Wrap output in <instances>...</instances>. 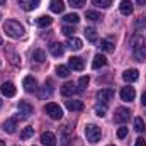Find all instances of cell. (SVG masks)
<instances>
[{"instance_id": "32", "label": "cell", "mask_w": 146, "mask_h": 146, "mask_svg": "<svg viewBox=\"0 0 146 146\" xmlns=\"http://www.w3.org/2000/svg\"><path fill=\"white\" fill-rule=\"evenodd\" d=\"M9 58H10V63L14 66H21V56H17L15 53H9Z\"/></svg>"}, {"instance_id": "7", "label": "cell", "mask_w": 146, "mask_h": 146, "mask_svg": "<svg viewBox=\"0 0 146 146\" xmlns=\"http://www.w3.org/2000/svg\"><path fill=\"white\" fill-rule=\"evenodd\" d=\"M112 97H114V88H110V87H107V88H100L99 94H97V100H99L100 104H107Z\"/></svg>"}, {"instance_id": "35", "label": "cell", "mask_w": 146, "mask_h": 146, "mask_svg": "<svg viewBox=\"0 0 146 146\" xmlns=\"http://www.w3.org/2000/svg\"><path fill=\"white\" fill-rule=\"evenodd\" d=\"M106 112H107L106 104H102V106H100V104H97V106H95V114H97L99 117H104V115H106Z\"/></svg>"}, {"instance_id": "11", "label": "cell", "mask_w": 146, "mask_h": 146, "mask_svg": "<svg viewBox=\"0 0 146 146\" xmlns=\"http://www.w3.org/2000/svg\"><path fill=\"white\" fill-rule=\"evenodd\" d=\"M49 53L54 56V58H61L65 54V46L60 44V42H51L49 44Z\"/></svg>"}, {"instance_id": "17", "label": "cell", "mask_w": 146, "mask_h": 146, "mask_svg": "<svg viewBox=\"0 0 146 146\" xmlns=\"http://www.w3.org/2000/svg\"><path fill=\"white\" fill-rule=\"evenodd\" d=\"M107 65V58L104 56V54H95V58H94V61H92V68L94 70H99V68H102V66H106Z\"/></svg>"}, {"instance_id": "46", "label": "cell", "mask_w": 146, "mask_h": 146, "mask_svg": "<svg viewBox=\"0 0 146 146\" xmlns=\"http://www.w3.org/2000/svg\"><path fill=\"white\" fill-rule=\"evenodd\" d=\"M0 46H2V37H0Z\"/></svg>"}, {"instance_id": "8", "label": "cell", "mask_w": 146, "mask_h": 146, "mask_svg": "<svg viewBox=\"0 0 146 146\" xmlns=\"http://www.w3.org/2000/svg\"><path fill=\"white\" fill-rule=\"evenodd\" d=\"M41 143L42 146H56V136L51 131H44L41 134Z\"/></svg>"}, {"instance_id": "40", "label": "cell", "mask_w": 146, "mask_h": 146, "mask_svg": "<svg viewBox=\"0 0 146 146\" xmlns=\"http://www.w3.org/2000/svg\"><path fill=\"white\" fill-rule=\"evenodd\" d=\"M136 27H138V29H139V27H141V29L146 27V19H143V21H136Z\"/></svg>"}, {"instance_id": "29", "label": "cell", "mask_w": 146, "mask_h": 146, "mask_svg": "<svg viewBox=\"0 0 146 146\" xmlns=\"http://www.w3.org/2000/svg\"><path fill=\"white\" fill-rule=\"evenodd\" d=\"M51 94H53V88H51L49 85H44V87L39 90V97H41V99H44V97H51Z\"/></svg>"}, {"instance_id": "6", "label": "cell", "mask_w": 146, "mask_h": 146, "mask_svg": "<svg viewBox=\"0 0 146 146\" xmlns=\"http://www.w3.org/2000/svg\"><path fill=\"white\" fill-rule=\"evenodd\" d=\"M17 110H19V114H21V119H29V117L33 115V106L27 104L26 100H21V102H19Z\"/></svg>"}, {"instance_id": "10", "label": "cell", "mask_w": 146, "mask_h": 146, "mask_svg": "<svg viewBox=\"0 0 146 146\" xmlns=\"http://www.w3.org/2000/svg\"><path fill=\"white\" fill-rule=\"evenodd\" d=\"M22 87L26 92H34V90H37V80L34 76H26L22 80Z\"/></svg>"}, {"instance_id": "45", "label": "cell", "mask_w": 146, "mask_h": 146, "mask_svg": "<svg viewBox=\"0 0 146 146\" xmlns=\"http://www.w3.org/2000/svg\"><path fill=\"white\" fill-rule=\"evenodd\" d=\"M0 146H5V143H3V141H2V139H0Z\"/></svg>"}, {"instance_id": "38", "label": "cell", "mask_w": 146, "mask_h": 146, "mask_svg": "<svg viewBox=\"0 0 146 146\" xmlns=\"http://www.w3.org/2000/svg\"><path fill=\"white\" fill-rule=\"evenodd\" d=\"M126 136H127V127H119L117 129V138L119 139H124Z\"/></svg>"}, {"instance_id": "30", "label": "cell", "mask_w": 146, "mask_h": 146, "mask_svg": "<svg viewBox=\"0 0 146 146\" xmlns=\"http://www.w3.org/2000/svg\"><path fill=\"white\" fill-rule=\"evenodd\" d=\"M33 134H34V127H33V126H27V127H24V131L21 133V138H22V139H29Z\"/></svg>"}, {"instance_id": "33", "label": "cell", "mask_w": 146, "mask_h": 146, "mask_svg": "<svg viewBox=\"0 0 146 146\" xmlns=\"http://www.w3.org/2000/svg\"><path fill=\"white\" fill-rule=\"evenodd\" d=\"M88 83H90V78H88V76H82V78L78 80V85H80V87H78V90H85Z\"/></svg>"}, {"instance_id": "41", "label": "cell", "mask_w": 146, "mask_h": 146, "mask_svg": "<svg viewBox=\"0 0 146 146\" xmlns=\"http://www.w3.org/2000/svg\"><path fill=\"white\" fill-rule=\"evenodd\" d=\"M134 146H146V141L143 139V138H138L136 143H134Z\"/></svg>"}, {"instance_id": "19", "label": "cell", "mask_w": 146, "mask_h": 146, "mask_svg": "<svg viewBox=\"0 0 146 146\" xmlns=\"http://www.w3.org/2000/svg\"><path fill=\"white\" fill-rule=\"evenodd\" d=\"M122 78H124L126 82H136V80L139 78V72H138L136 68H131V70H126V72L122 73Z\"/></svg>"}, {"instance_id": "16", "label": "cell", "mask_w": 146, "mask_h": 146, "mask_svg": "<svg viewBox=\"0 0 146 146\" xmlns=\"http://www.w3.org/2000/svg\"><path fill=\"white\" fill-rule=\"evenodd\" d=\"M119 10H121V14H122V15H131V14H133V10H134V5H133L129 0H122V2H121V5H119Z\"/></svg>"}, {"instance_id": "23", "label": "cell", "mask_w": 146, "mask_h": 146, "mask_svg": "<svg viewBox=\"0 0 146 146\" xmlns=\"http://www.w3.org/2000/svg\"><path fill=\"white\" fill-rule=\"evenodd\" d=\"M99 48H100L102 51H106V53H112V51H114V42H110L109 39H100Z\"/></svg>"}, {"instance_id": "24", "label": "cell", "mask_w": 146, "mask_h": 146, "mask_svg": "<svg viewBox=\"0 0 146 146\" xmlns=\"http://www.w3.org/2000/svg\"><path fill=\"white\" fill-rule=\"evenodd\" d=\"M31 56H33V60L37 61V63H44V61H46V53H44L42 49H34V51L31 53Z\"/></svg>"}, {"instance_id": "44", "label": "cell", "mask_w": 146, "mask_h": 146, "mask_svg": "<svg viewBox=\"0 0 146 146\" xmlns=\"http://www.w3.org/2000/svg\"><path fill=\"white\" fill-rule=\"evenodd\" d=\"M5 2H7V0H0V5H3V3H5Z\"/></svg>"}, {"instance_id": "12", "label": "cell", "mask_w": 146, "mask_h": 146, "mask_svg": "<svg viewBox=\"0 0 146 146\" xmlns=\"http://www.w3.org/2000/svg\"><path fill=\"white\" fill-rule=\"evenodd\" d=\"M134 97H136V92H134L133 87H122V90H121V99H122L124 102H131V100H134Z\"/></svg>"}, {"instance_id": "28", "label": "cell", "mask_w": 146, "mask_h": 146, "mask_svg": "<svg viewBox=\"0 0 146 146\" xmlns=\"http://www.w3.org/2000/svg\"><path fill=\"white\" fill-rule=\"evenodd\" d=\"M56 75L61 76V78H66L70 75V68L65 66V65H60V66H56Z\"/></svg>"}, {"instance_id": "18", "label": "cell", "mask_w": 146, "mask_h": 146, "mask_svg": "<svg viewBox=\"0 0 146 146\" xmlns=\"http://www.w3.org/2000/svg\"><path fill=\"white\" fill-rule=\"evenodd\" d=\"M15 127H17V119H15V117L7 119V121L3 122V131L9 133V134H14V133H15Z\"/></svg>"}, {"instance_id": "34", "label": "cell", "mask_w": 146, "mask_h": 146, "mask_svg": "<svg viewBox=\"0 0 146 146\" xmlns=\"http://www.w3.org/2000/svg\"><path fill=\"white\" fill-rule=\"evenodd\" d=\"M134 129L136 131H145V121L141 117H136L134 119Z\"/></svg>"}, {"instance_id": "4", "label": "cell", "mask_w": 146, "mask_h": 146, "mask_svg": "<svg viewBox=\"0 0 146 146\" xmlns=\"http://www.w3.org/2000/svg\"><path fill=\"white\" fill-rule=\"evenodd\" d=\"M44 112H46L51 119H54V121H58V119L63 117V109H61L58 104H54V102L46 104V106H44Z\"/></svg>"}, {"instance_id": "25", "label": "cell", "mask_w": 146, "mask_h": 146, "mask_svg": "<svg viewBox=\"0 0 146 146\" xmlns=\"http://www.w3.org/2000/svg\"><path fill=\"white\" fill-rule=\"evenodd\" d=\"M85 37L90 42H95L97 41V29L95 27H85Z\"/></svg>"}, {"instance_id": "39", "label": "cell", "mask_w": 146, "mask_h": 146, "mask_svg": "<svg viewBox=\"0 0 146 146\" xmlns=\"http://www.w3.org/2000/svg\"><path fill=\"white\" fill-rule=\"evenodd\" d=\"M61 31H63V34H65V36H68V37H72V34L75 33V29H73L72 26H65Z\"/></svg>"}, {"instance_id": "21", "label": "cell", "mask_w": 146, "mask_h": 146, "mask_svg": "<svg viewBox=\"0 0 146 146\" xmlns=\"http://www.w3.org/2000/svg\"><path fill=\"white\" fill-rule=\"evenodd\" d=\"M39 2L41 0H19V5L24 9V10H33V9H36L37 5H39Z\"/></svg>"}, {"instance_id": "36", "label": "cell", "mask_w": 146, "mask_h": 146, "mask_svg": "<svg viewBox=\"0 0 146 146\" xmlns=\"http://www.w3.org/2000/svg\"><path fill=\"white\" fill-rule=\"evenodd\" d=\"M92 2H94V5H97V7L107 9V7H110V2H112V0H92Z\"/></svg>"}, {"instance_id": "22", "label": "cell", "mask_w": 146, "mask_h": 146, "mask_svg": "<svg viewBox=\"0 0 146 146\" xmlns=\"http://www.w3.org/2000/svg\"><path fill=\"white\" fill-rule=\"evenodd\" d=\"M66 109L72 112H80L83 110V104L80 100H66Z\"/></svg>"}, {"instance_id": "31", "label": "cell", "mask_w": 146, "mask_h": 146, "mask_svg": "<svg viewBox=\"0 0 146 146\" xmlns=\"http://www.w3.org/2000/svg\"><path fill=\"white\" fill-rule=\"evenodd\" d=\"M63 19H65L66 22H70V24H78V22H80V15H78V14H66Z\"/></svg>"}, {"instance_id": "15", "label": "cell", "mask_w": 146, "mask_h": 146, "mask_svg": "<svg viewBox=\"0 0 146 146\" xmlns=\"http://www.w3.org/2000/svg\"><path fill=\"white\" fill-rule=\"evenodd\" d=\"M66 46L70 48V49H73V51H80L82 48H83V42H82V39H78V37H68L66 39Z\"/></svg>"}, {"instance_id": "47", "label": "cell", "mask_w": 146, "mask_h": 146, "mask_svg": "<svg viewBox=\"0 0 146 146\" xmlns=\"http://www.w3.org/2000/svg\"><path fill=\"white\" fill-rule=\"evenodd\" d=\"M0 107H2V99H0Z\"/></svg>"}, {"instance_id": "43", "label": "cell", "mask_w": 146, "mask_h": 146, "mask_svg": "<svg viewBox=\"0 0 146 146\" xmlns=\"http://www.w3.org/2000/svg\"><path fill=\"white\" fill-rule=\"evenodd\" d=\"M136 2H138L139 5H146V0H136Z\"/></svg>"}, {"instance_id": "13", "label": "cell", "mask_w": 146, "mask_h": 146, "mask_svg": "<svg viewBox=\"0 0 146 146\" xmlns=\"http://www.w3.org/2000/svg\"><path fill=\"white\" fill-rule=\"evenodd\" d=\"M83 60L82 58H78V56H72L70 60H68V68H73L75 72H82L83 70Z\"/></svg>"}, {"instance_id": "26", "label": "cell", "mask_w": 146, "mask_h": 146, "mask_svg": "<svg viewBox=\"0 0 146 146\" xmlns=\"http://www.w3.org/2000/svg\"><path fill=\"white\" fill-rule=\"evenodd\" d=\"M51 22H53V19L49 17V15H41V17H37L36 24L39 27H46V26H51Z\"/></svg>"}, {"instance_id": "1", "label": "cell", "mask_w": 146, "mask_h": 146, "mask_svg": "<svg viewBox=\"0 0 146 146\" xmlns=\"http://www.w3.org/2000/svg\"><path fill=\"white\" fill-rule=\"evenodd\" d=\"M131 46H133V53L136 61H145L146 60V41L143 34H136L131 39Z\"/></svg>"}, {"instance_id": "14", "label": "cell", "mask_w": 146, "mask_h": 146, "mask_svg": "<svg viewBox=\"0 0 146 146\" xmlns=\"http://www.w3.org/2000/svg\"><path fill=\"white\" fill-rule=\"evenodd\" d=\"M76 92H80V90L75 88V85H73L72 82H66V83L61 87V95H63V97H72V95H75Z\"/></svg>"}, {"instance_id": "3", "label": "cell", "mask_w": 146, "mask_h": 146, "mask_svg": "<svg viewBox=\"0 0 146 146\" xmlns=\"http://www.w3.org/2000/svg\"><path fill=\"white\" fill-rule=\"evenodd\" d=\"M85 136H87V139H88L92 145L99 143V141H100V136H102L100 127L95 126V124H87V127H85Z\"/></svg>"}, {"instance_id": "42", "label": "cell", "mask_w": 146, "mask_h": 146, "mask_svg": "<svg viewBox=\"0 0 146 146\" xmlns=\"http://www.w3.org/2000/svg\"><path fill=\"white\" fill-rule=\"evenodd\" d=\"M141 104H143V106H146V92L141 95Z\"/></svg>"}, {"instance_id": "20", "label": "cell", "mask_w": 146, "mask_h": 146, "mask_svg": "<svg viewBox=\"0 0 146 146\" xmlns=\"http://www.w3.org/2000/svg\"><path fill=\"white\" fill-rule=\"evenodd\" d=\"M49 9L54 14H61L65 10V3H63V0H51L49 2Z\"/></svg>"}, {"instance_id": "2", "label": "cell", "mask_w": 146, "mask_h": 146, "mask_svg": "<svg viewBox=\"0 0 146 146\" xmlns=\"http://www.w3.org/2000/svg\"><path fill=\"white\" fill-rule=\"evenodd\" d=\"M3 31H5L7 36L14 37V39H19V37L24 36V27H22L17 21H14V19L5 21V24H3Z\"/></svg>"}, {"instance_id": "5", "label": "cell", "mask_w": 146, "mask_h": 146, "mask_svg": "<svg viewBox=\"0 0 146 146\" xmlns=\"http://www.w3.org/2000/svg\"><path fill=\"white\" fill-rule=\"evenodd\" d=\"M131 119V110L126 109V107H117L115 109V114H114V121L119 122V124H124Z\"/></svg>"}, {"instance_id": "27", "label": "cell", "mask_w": 146, "mask_h": 146, "mask_svg": "<svg viewBox=\"0 0 146 146\" xmlns=\"http://www.w3.org/2000/svg\"><path fill=\"white\" fill-rule=\"evenodd\" d=\"M85 17L90 19V21H102V19H104V17L100 15V12H97V10H87V12H85Z\"/></svg>"}, {"instance_id": "37", "label": "cell", "mask_w": 146, "mask_h": 146, "mask_svg": "<svg viewBox=\"0 0 146 146\" xmlns=\"http://www.w3.org/2000/svg\"><path fill=\"white\" fill-rule=\"evenodd\" d=\"M68 3L72 7H75V9H82L85 5V0H68Z\"/></svg>"}, {"instance_id": "48", "label": "cell", "mask_w": 146, "mask_h": 146, "mask_svg": "<svg viewBox=\"0 0 146 146\" xmlns=\"http://www.w3.org/2000/svg\"><path fill=\"white\" fill-rule=\"evenodd\" d=\"M109 146H114V145H109Z\"/></svg>"}, {"instance_id": "9", "label": "cell", "mask_w": 146, "mask_h": 146, "mask_svg": "<svg viewBox=\"0 0 146 146\" xmlns=\"http://www.w3.org/2000/svg\"><path fill=\"white\" fill-rule=\"evenodd\" d=\"M0 92H2V95H5V97H14V95H15V87H14L12 82H3V83L0 85Z\"/></svg>"}]
</instances>
